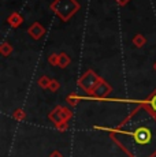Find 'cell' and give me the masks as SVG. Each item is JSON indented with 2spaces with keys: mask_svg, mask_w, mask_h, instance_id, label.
I'll return each instance as SVG.
<instances>
[{
  "mask_svg": "<svg viewBox=\"0 0 156 157\" xmlns=\"http://www.w3.org/2000/svg\"><path fill=\"white\" fill-rule=\"evenodd\" d=\"M148 105H149V107H151L152 109H154L155 112H156V93H155V94L148 100Z\"/></svg>",
  "mask_w": 156,
  "mask_h": 157,
  "instance_id": "cell-7",
  "label": "cell"
},
{
  "mask_svg": "<svg viewBox=\"0 0 156 157\" xmlns=\"http://www.w3.org/2000/svg\"><path fill=\"white\" fill-rule=\"evenodd\" d=\"M52 85H51V89L52 90H55V89H58V82H51Z\"/></svg>",
  "mask_w": 156,
  "mask_h": 157,
  "instance_id": "cell-12",
  "label": "cell"
},
{
  "mask_svg": "<svg viewBox=\"0 0 156 157\" xmlns=\"http://www.w3.org/2000/svg\"><path fill=\"white\" fill-rule=\"evenodd\" d=\"M40 86H43V87L48 86V79H47L45 77H44V78H41V79H40Z\"/></svg>",
  "mask_w": 156,
  "mask_h": 157,
  "instance_id": "cell-11",
  "label": "cell"
},
{
  "mask_svg": "<svg viewBox=\"0 0 156 157\" xmlns=\"http://www.w3.org/2000/svg\"><path fill=\"white\" fill-rule=\"evenodd\" d=\"M2 49H3V55H8V53H10V51H11V47H8L7 44H3Z\"/></svg>",
  "mask_w": 156,
  "mask_h": 157,
  "instance_id": "cell-10",
  "label": "cell"
},
{
  "mask_svg": "<svg viewBox=\"0 0 156 157\" xmlns=\"http://www.w3.org/2000/svg\"><path fill=\"white\" fill-rule=\"evenodd\" d=\"M118 2H119V3H121V4H125V3H126V2H127V0H118Z\"/></svg>",
  "mask_w": 156,
  "mask_h": 157,
  "instance_id": "cell-13",
  "label": "cell"
},
{
  "mask_svg": "<svg viewBox=\"0 0 156 157\" xmlns=\"http://www.w3.org/2000/svg\"><path fill=\"white\" fill-rule=\"evenodd\" d=\"M43 33H44V29L41 28L38 23H34L33 26L29 28V34H30L33 38H40L41 36H43Z\"/></svg>",
  "mask_w": 156,
  "mask_h": 157,
  "instance_id": "cell-4",
  "label": "cell"
},
{
  "mask_svg": "<svg viewBox=\"0 0 156 157\" xmlns=\"http://www.w3.org/2000/svg\"><path fill=\"white\" fill-rule=\"evenodd\" d=\"M49 63L51 64H59V55L49 56Z\"/></svg>",
  "mask_w": 156,
  "mask_h": 157,
  "instance_id": "cell-9",
  "label": "cell"
},
{
  "mask_svg": "<svg viewBox=\"0 0 156 157\" xmlns=\"http://www.w3.org/2000/svg\"><path fill=\"white\" fill-rule=\"evenodd\" d=\"M111 87L107 85L106 82H103V81H100L99 82V85L96 86V89L93 90V94L96 96V97H104V96H107L110 93Z\"/></svg>",
  "mask_w": 156,
  "mask_h": 157,
  "instance_id": "cell-3",
  "label": "cell"
},
{
  "mask_svg": "<svg viewBox=\"0 0 156 157\" xmlns=\"http://www.w3.org/2000/svg\"><path fill=\"white\" fill-rule=\"evenodd\" d=\"M122 132H125V131H122ZM125 134L131 135L133 141L137 145H140V146H146V145L151 144V141H152V131L146 127V126H140V127H137L136 130H133V131L125 132Z\"/></svg>",
  "mask_w": 156,
  "mask_h": 157,
  "instance_id": "cell-1",
  "label": "cell"
},
{
  "mask_svg": "<svg viewBox=\"0 0 156 157\" xmlns=\"http://www.w3.org/2000/svg\"><path fill=\"white\" fill-rule=\"evenodd\" d=\"M68 63H70L68 56H66L64 53H60V55H59V66H60V67H66Z\"/></svg>",
  "mask_w": 156,
  "mask_h": 157,
  "instance_id": "cell-5",
  "label": "cell"
},
{
  "mask_svg": "<svg viewBox=\"0 0 156 157\" xmlns=\"http://www.w3.org/2000/svg\"><path fill=\"white\" fill-rule=\"evenodd\" d=\"M155 68H156V66H155Z\"/></svg>",
  "mask_w": 156,
  "mask_h": 157,
  "instance_id": "cell-14",
  "label": "cell"
},
{
  "mask_svg": "<svg viewBox=\"0 0 156 157\" xmlns=\"http://www.w3.org/2000/svg\"><path fill=\"white\" fill-rule=\"evenodd\" d=\"M8 21H10V23H11V25L17 26V25H18V23H19V22H21V21H22V18H19V17H18V15H17V14H14V15H13V17H10V19H8Z\"/></svg>",
  "mask_w": 156,
  "mask_h": 157,
  "instance_id": "cell-6",
  "label": "cell"
},
{
  "mask_svg": "<svg viewBox=\"0 0 156 157\" xmlns=\"http://www.w3.org/2000/svg\"><path fill=\"white\" fill-rule=\"evenodd\" d=\"M99 82H100V79H99L97 75H96L93 71H88L80 79L81 87H82L84 90H86V92H93L96 89V86L99 85Z\"/></svg>",
  "mask_w": 156,
  "mask_h": 157,
  "instance_id": "cell-2",
  "label": "cell"
},
{
  "mask_svg": "<svg viewBox=\"0 0 156 157\" xmlns=\"http://www.w3.org/2000/svg\"><path fill=\"white\" fill-rule=\"evenodd\" d=\"M144 43H145V38H144L142 36H136V37H134V44H136L137 47H141Z\"/></svg>",
  "mask_w": 156,
  "mask_h": 157,
  "instance_id": "cell-8",
  "label": "cell"
}]
</instances>
